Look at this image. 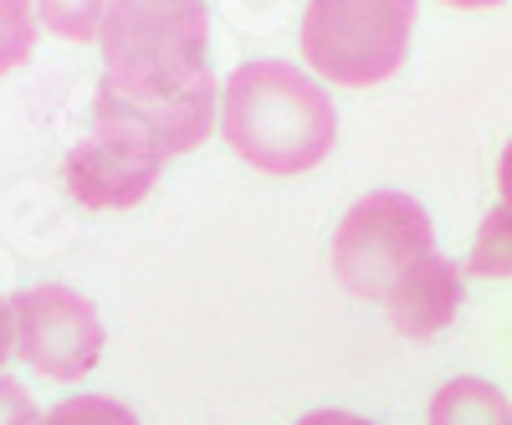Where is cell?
Listing matches in <instances>:
<instances>
[{
	"mask_svg": "<svg viewBox=\"0 0 512 425\" xmlns=\"http://www.w3.org/2000/svg\"><path fill=\"white\" fill-rule=\"evenodd\" d=\"M415 31V0H308L303 57L338 88L395 77Z\"/></svg>",
	"mask_w": 512,
	"mask_h": 425,
	"instance_id": "3",
	"label": "cell"
},
{
	"mask_svg": "<svg viewBox=\"0 0 512 425\" xmlns=\"http://www.w3.org/2000/svg\"><path fill=\"white\" fill-rule=\"evenodd\" d=\"M431 425H512V405L487 379H451L431 400Z\"/></svg>",
	"mask_w": 512,
	"mask_h": 425,
	"instance_id": "9",
	"label": "cell"
},
{
	"mask_svg": "<svg viewBox=\"0 0 512 425\" xmlns=\"http://www.w3.org/2000/svg\"><path fill=\"white\" fill-rule=\"evenodd\" d=\"M221 134L262 175H303L328 159L338 118L308 72L287 62H246L221 93Z\"/></svg>",
	"mask_w": 512,
	"mask_h": 425,
	"instance_id": "1",
	"label": "cell"
},
{
	"mask_svg": "<svg viewBox=\"0 0 512 425\" xmlns=\"http://www.w3.org/2000/svg\"><path fill=\"white\" fill-rule=\"evenodd\" d=\"M497 190H502V205H512V144L497 159Z\"/></svg>",
	"mask_w": 512,
	"mask_h": 425,
	"instance_id": "16",
	"label": "cell"
},
{
	"mask_svg": "<svg viewBox=\"0 0 512 425\" xmlns=\"http://www.w3.org/2000/svg\"><path fill=\"white\" fill-rule=\"evenodd\" d=\"M36 420H41V415H36L31 395L16 385V379L0 374V425H36Z\"/></svg>",
	"mask_w": 512,
	"mask_h": 425,
	"instance_id": "14",
	"label": "cell"
},
{
	"mask_svg": "<svg viewBox=\"0 0 512 425\" xmlns=\"http://www.w3.org/2000/svg\"><path fill=\"white\" fill-rule=\"evenodd\" d=\"M436 257L431 216L400 190H374L359 205H349L344 226L333 236V272L354 297L390 303L400 282Z\"/></svg>",
	"mask_w": 512,
	"mask_h": 425,
	"instance_id": "4",
	"label": "cell"
},
{
	"mask_svg": "<svg viewBox=\"0 0 512 425\" xmlns=\"http://www.w3.org/2000/svg\"><path fill=\"white\" fill-rule=\"evenodd\" d=\"M36 26H41V16L31 0H0V77L31 62Z\"/></svg>",
	"mask_w": 512,
	"mask_h": 425,
	"instance_id": "11",
	"label": "cell"
},
{
	"mask_svg": "<svg viewBox=\"0 0 512 425\" xmlns=\"http://www.w3.org/2000/svg\"><path fill=\"white\" fill-rule=\"evenodd\" d=\"M36 425H139L134 410L118 405V400H103V395H72L62 405H52Z\"/></svg>",
	"mask_w": 512,
	"mask_h": 425,
	"instance_id": "13",
	"label": "cell"
},
{
	"mask_svg": "<svg viewBox=\"0 0 512 425\" xmlns=\"http://www.w3.org/2000/svg\"><path fill=\"white\" fill-rule=\"evenodd\" d=\"M472 272L477 277H512V205L487 210V221L472 241Z\"/></svg>",
	"mask_w": 512,
	"mask_h": 425,
	"instance_id": "12",
	"label": "cell"
},
{
	"mask_svg": "<svg viewBox=\"0 0 512 425\" xmlns=\"http://www.w3.org/2000/svg\"><path fill=\"white\" fill-rule=\"evenodd\" d=\"M113 0H36V16L62 41H98Z\"/></svg>",
	"mask_w": 512,
	"mask_h": 425,
	"instance_id": "10",
	"label": "cell"
},
{
	"mask_svg": "<svg viewBox=\"0 0 512 425\" xmlns=\"http://www.w3.org/2000/svg\"><path fill=\"white\" fill-rule=\"evenodd\" d=\"M159 169L164 154L154 144L128 129H98L93 123V134L72 144V154L62 159V185L88 210H128L154 190Z\"/></svg>",
	"mask_w": 512,
	"mask_h": 425,
	"instance_id": "7",
	"label": "cell"
},
{
	"mask_svg": "<svg viewBox=\"0 0 512 425\" xmlns=\"http://www.w3.org/2000/svg\"><path fill=\"white\" fill-rule=\"evenodd\" d=\"M11 349L47 379H82L103 359V318L72 287H26L11 297Z\"/></svg>",
	"mask_w": 512,
	"mask_h": 425,
	"instance_id": "5",
	"label": "cell"
},
{
	"mask_svg": "<svg viewBox=\"0 0 512 425\" xmlns=\"http://www.w3.org/2000/svg\"><path fill=\"white\" fill-rule=\"evenodd\" d=\"M446 6H461V11H482V6H497V0H446Z\"/></svg>",
	"mask_w": 512,
	"mask_h": 425,
	"instance_id": "18",
	"label": "cell"
},
{
	"mask_svg": "<svg viewBox=\"0 0 512 425\" xmlns=\"http://www.w3.org/2000/svg\"><path fill=\"white\" fill-rule=\"evenodd\" d=\"M216 82H195L185 93H139V88H118L113 77L98 82L93 93V123L98 129H128L144 144H154L164 159L169 154H190L210 139L216 129Z\"/></svg>",
	"mask_w": 512,
	"mask_h": 425,
	"instance_id": "6",
	"label": "cell"
},
{
	"mask_svg": "<svg viewBox=\"0 0 512 425\" xmlns=\"http://www.w3.org/2000/svg\"><path fill=\"white\" fill-rule=\"evenodd\" d=\"M297 425H374V420H359L349 410H313V415H303Z\"/></svg>",
	"mask_w": 512,
	"mask_h": 425,
	"instance_id": "15",
	"label": "cell"
},
{
	"mask_svg": "<svg viewBox=\"0 0 512 425\" xmlns=\"http://www.w3.org/2000/svg\"><path fill=\"white\" fill-rule=\"evenodd\" d=\"M16 349H11V303L0 297V364H6Z\"/></svg>",
	"mask_w": 512,
	"mask_h": 425,
	"instance_id": "17",
	"label": "cell"
},
{
	"mask_svg": "<svg viewBox=\"0 0 512 425\" xmlns=\"http://www.w3.org/2000/svg\"><path fill=\"white\" fill-rule=\"evenodd\" d=\"M103 62L118 88L185 93L210 77L205 6H159V0H113L103 21Z\"/></svg>",
	"mask_w": 512,
	"mask_h": 425,
	"instance_id": "2",
	"label": "cell"
},
{
	"mask_svg": "<svg viewBox=\"0 0 512 425\" xmlns=\"http://www.w3.org/2000/svg\"><path fill=\"white\" fill-rule=\"evenodd\" d=\"M159 6H205V0H159Z\"/></svg>",
	"mask_w": 512,
	"mask_h": 425,
	"instance_id": "19",
	"label": "cell"
},
{
	"mask_svg": "<svg viewBox=\"0 0 512 425\" xmlns=\"http://www.w3.org/2000/svg\"><path fill=\"white\" fill-rule=\"evenodd\" d=\"M384 308H390V323H395L405 338H431V333H441V328L456 318V308H461V272H456V262H446V257L420 262Z\"/></svg>",
	"mask_w": 512,
	"mask_h": 425,
	"instance_id": "8",
	"label": "cell"
}]
</instances>
